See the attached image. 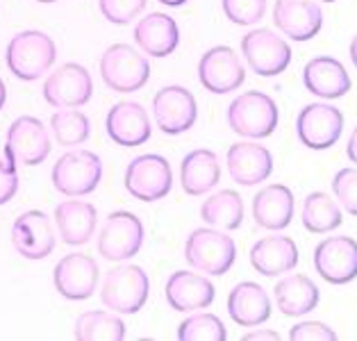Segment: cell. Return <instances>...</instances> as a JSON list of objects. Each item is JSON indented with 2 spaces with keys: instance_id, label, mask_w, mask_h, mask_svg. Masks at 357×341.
<instances>
[{
  "instance_id": "obj_19",
  "label": "cell",
  "mask_w": 357,
  "mask_h": 341,
  "mask_svg": "<svg viewBox=\"0 0 357 341\" xmlns=\"http://www.w3.org/2000/svg\"><path fill=\"white\" fill-rule=\"evenodd\" d=\"M273 25L291 41H310L324 28V10L317 0H275Z\"/></svg>"
},
{
  "instance_id": "obj_30",
  "label": "cell",
  "mask_w": 357,
  "mask_h": 341,
  "mask_svg": "<svg viewBox=\"0 0 357 341\" xmlns=\"http://www.w3.org/2000/svg\"><path fill=\"white\" fill-rule=\"evenodd\" d=\"M200 218L216 230L232 232L243 223V200L234 189H221L203 200Z\"/></svg>"
},
{
  "instance_id": "obj_45",
  "label": "cell",
  "mask_w": 357,
  "mask_h": 341,
  "mask_svg": "<svg viewBox=\"0 0 357 341\" xmlns=\"http://www.w3.org/2000/svg\"><path fill=\"white\" fill-rule=\"evenodd\" d=\"M34 3H43V5H48V3H57V0H34Z\"/></svg>"
},
{
  "instance_id": "obj_11",
  "label": "cell",
  "mask_w": 357,
  "mask_h": 341,
  "mask_svg": "<svg viewBox=\"0 0 357 341\" xmlns=\"http://www.w3.org/2000/svg\"><path fill=\"white\" fill-rule=\"evenodd\" d=\"M241 55L248 66L262 77H275L291 64V46L273 30L257 28L241 39Z\"/></svg>"
},
{
  "instance_id": "obj_12",
  "label": "cell",
  "mask_w": 357,
  "mask_h": 341,
  "mask_svg": "<svg viewBox=\"0 0 357 341\" xmlns=\"http://www.w3.org/2000/svg\"><path fill=\"white\" fill-rule=\"evenodd\" d=\"M153 119L164 135H185L194 128L198 119V103L187 86L169 84L155 93Z\"/></svg>"
},
{
  "instance_id": "obj_8",
  "label": "cell",
  "mask_w": 357,
  "mask_h": 341,
  "mask_svg": "<svg viewBox=\"0 0 357 341\" xmlns=\"http://www.w3.org/2000/svg\"><path fill=\"white\" fill-rule=\"evenodd\" d=\"M126 191L142 203H158L173 189V171L167 157L146 153L128 164L123 176Z\"/></svg>"
},
{
  "instance_id": "obj_38",
  "label": "cell",
  "mask_w": 357,
  "mask_h": 341,
  "mask_svg": "<svg viewBox=\"0 0 357 341\" xmlns=\"http://www.w3.org/2000/svg\"><path fill=\"white\" fill-rule=\"evenodd\" d=\"M291 341H337V332L324 321H301L289 330Z\"/></svg>"
},
{
  "instance_id": "obj_44",
  "label": "cell",
  "mask_w": 357,
  "mask_h": 341,
  "mask_svg": "<svg viewBox=\"0 0 357 341\" xmlns=\"http://www.w3.org/2000/svg\"><path fill=\"white\" fill-rule=\"evenodd\" d=\"M158 3L164 7H182L185 3H189V0H158Z\"/></svg>"
},
{
  "instance_id": "obj_20",
  "label": "cell",
  "mask_w": 357,
  "mask_h": 341,
  "mask_svg": "<svg viewBox=\"0 0 357 341\" xmlns=\"http://www.w3.org/2000/svg\"><path fill=\"white\" fill-rule=\"evenodd\" d=\"M216 289L207 275L191 271H173L164 285V298L173 312H198L214 303Z\"/></svg>"
},
{
  "instance_id": "obj_9",
  "label": "cell",
  "mask_w": 357,
  "mask_h": 341,
  "mask_svg": "<svg viewBox=\"0 0 357 341\" xmlns=\"http://www.w3.org/2000/svg\"><path fill=\"white\" fill-rule=\"evenodd\" d=\"M144 246V223L135 212L116 209L107 214L98 232V252L107 262H128Z\"/></svg>"
},
{
  "instance_id": "obj_34",
  "label": "cell",
  "mask_w": 357,
  "mask_h": 341,
  "mask_svg": "<svg viewBox=\"0 0 357 341\" xmlns=\"http://www.w3.org/2000/svg\"><path fill=\"white\" fill-rule=\"evenodd\" d=\"M180 341H225L228 330L225 323L212 312H194L178 326Z\"/></svg>"
},
{
  "instance_id": "obj_41",
  "label": "cell",
  "mask_w": 357,
  "mask_h": 341,
  "mask_svg": "<svg viewBox=\"0 0 357 341\" xmlns=\"http://www.w3.org/2000/svg\"><path fill=\"white\" fill-rule=\"evenodd\" d=\"M346 155L357 166V128L351 132V139H348V146H346Z\"/></svg>"
},
{
  "instance_id": "obj_2",
  "label": "cell",
  "mask_w": 357,
  "mask_h": 341,
  "mask_svg": "<svg viewBox=\"0 0 357 341\" xmlns=\"http://www.w3.org/2000/svg\"><path fill=\"white\" fill-rule=\"evenodd\" d=\"M185 259L205 275H225L237 262V243L216 227H196L185 241Z\"/></svg>"
},
{
  "instance_id": "obj_35",
  "label": "cell",
  "mask_w": 357,
  "mask_h": 341,
  "mask_svg": "<svg viewBox=\"0 0 357 341\" xmlns=\"http://www.w3.org/2000/svg\"><path fill=\"white\" fill-rule=\"evenodd\" d=\"M221 7L234 25H255L266 14V0H221Z\"/></svg>"
},
{
  "instance_id": "obj_18",
  "label": "cell",
  "mask_w": 357,
  "mask_h": 341,
  "mask_svg": "<svg viewBox=\"0 0 357 341\" xmlns=\"http://www.w3.org/2000/svg\"><path fill=\"white\" fill-rule=\"evenodd\" d=\"M105 132L116 146L137 148L144 146L153 135L151 116L142 103L121 100L112 105L105 116Z\"/></svg>"
},
{
  "instance_id": "obj_22",
  "label": "cell",
  "mask_w": 357,
  "mask_h": 341,
  "mask_svg": "<svg viewBox=\"0 0 357 341\" xmlns=\"http://www.w3.org/2000/svg\"><path fill=\"white\" fill-rule=\"evenodd\" d=\"M250 266L264 278L284 275L298 266L301 252L296 241L284 234H271V237H262L252 243L248 252Z\"/></svg>"
},
{
  "instance_id": "obj_23",
  "label": "cell",
  "mask_w": 357,
  "mask_h": 341,
  "mask_svg": "<svg viewBox=\"0 0 357 341\" xmlns=\"http://www.w3.org/2000/svg\"><path fill=\"white\" fill-rule=\"evenodd\" d=\"M53 221L57 234L66 246H84L96 234L98 225V209L89 200H62L55 212Z\"/></svg>"
},
{
  "instance_id": "obj_43",
  "label": "cell",
  "mask_w": 357,
  "mask_h": 341,
  "mask_svg": "<svg viewBox=\"0 0 357 341\" xmlns=\"http://www.w3.org/2000/svg\"><path fill=\"white\" fill-rule=\"evenodd\" d=\"M5 103H7V86L3 82V77H0V112H3Z\"/></svg>"
},
{
  "instance_id": "obj_1",
  "label": "cell",
  "mask_w": 357,
  "mask_h": 341,
  "mask_svg": "<svg viewBox=\"0 0 357 341\" xmlns=\"http://www.w3.org/2000/svg\"><path fill=\"white\" fill-rule=\"evenodd\" d=\"M57 59V46L53 37L41 30H23L14 34L5 48V62L14 77L34 82L53 68Z\"/></svg>"
},
{
  "instance_id": "obj_29",
  "label": "cell",
  "mask_w": 357,
  "mask_h": 341,
  "mask_svg": "<svg viewBox=\"0 0 357 341\" xmlns=\"http://www.w3.org/2000/svg\"><path fill=\"white\" fill-rule=\"evenodd\" d=\"M273 298L284 317H305L312 310H317L321 291L314 280H310L307 275L289 273L278 280V285L273 287Z\"/></svg>"
},
{
  "instance_id": "obj_10",
  "label": "cell",
  "mask_w": 357,
  "mask_h": 341,
  "mask_svg": "<svg viewBox=\"0 0 357 341\" xmlns=\"http://www.w3.org/2000/svg\"><path fill=\"white\" fill-rule=\"evenodd\" d=\"M43 100L55 109L84 107L93 96L91 73L82 64L66 62L43 80Z\"/></svg>"
},
{
  "instance_id": "obj_6",
  "label": "cell",
  "mask_w": 357,
  "mask_h": 341,
  "mask_svg": "<svg viewBox=\"0 0 357 341\" xmlns=\"http://www.w3.org/2000/svg\"><path fill=\"white\" fill-rule=\"evenodd\" d=\"M151 294V278L137 264H121L107 271L100 285V301L116 314H137Z\"/></svg>"
},
{
  "instance_id": "obj_31",
  "label": "cell",
  "mask_w": 357,
  "mask_h": 341,
  "mask_svg": "<svg viewBox=\"0 0 357 341\" xmlns=\"http://www.w3.org/2000/svg\"><path fill=\"white\" fill-rule=\"evenodd\" d=\"M303 227L312 234H328L344 223L342 207L326 191H312L305 196L301 209Z\"/></svg>"
},
{
  "instance_id": "obj_33",
  "label": "cell",
  "mask_w": 357,
  "mask_h": 341,
  "mask_svg": "<svg viewBox=\"0 0 357 341\" xmlns=\"http://www.w3.org/2000/svg\"><path fill=\"white\" fill-rule=\"evenodd\" d=\"M50 132L64 148H77L91 137L89 116L80 109H57L50 116Z\"/></svg>"
},
{
  "instance_id": "obj_7",
  "label": "cell",
  "mask_w": 357,
  "mask_h": 341,
  "mask_svg": "<svg viewBox=\"0 0 357 341\" xmlns=\"http://www.w3.org/2000/svg\"><path fill=\"white\" fill-rule=\"evenodd\" d=\"M53 151V139L48 128L37 116H19L7 128L5 137V160L19 166H39L48 160Z\"/></svg>"
},
{
  "instance_id": "obj_26",
  "label": "cell",
  "mask_w": 357,
  "mask_h": 341,
  "mask_svg": "<svg viewBox=\"0 0 357 341\" xmlns=\"http://www.w3.org/2000/svg\"><path fill=\"white\" fill-rule=\"evenodd\" d=\"M228 314L241 328H257L271 319V298L262 285L239 282L228 294Z\"/></svg>"
},
{
  "instance_id": "obj_46",
  "label": "cell",
  "mask_w": 357,
  "mask_h": 341,
  "mask_svg": "<svg viewBox=\"0 0 357 341\" xmlns=\"http://www.w3.org/2000/svg\"><path fill=\"white\" fill-rule=\"evenodd\" d=\"M321 3H337V0H321Z\"/></svg>"
},
{
  "instance_id": "obj_25",
  "label": "cell",
  "mask_w": 357,
  "mask_h": 341,
  "mask_svg": "<svg viewBox=\"0 0 357 341\" xmlns=\"http://www.w3.org/2000/svg\"><path fill=\"white\" fill-rule=\"evenodd\" d=\"M303 84L310 93L326 100H337L351 91V75L339 59L330 55H319L310 59L303 68Z\"/></svg>"
},
{
  "instance_id": "obj_4",
  "label": "cell",
  "mask_w": 357,
  "mask_h": 341,
  "mask_svg": "<svg viewBox=\"0 0 357 341\" xmlns=\"http://www.w3.org/2000/svg\"><path fill=\"white\" fill-rule=\"evenodd\" d=\"M228 126L234 135L246 139H266L275 132L280 109L264 91H246L228 105Z\"/></svg>"
},
{
  "instance_id": "obj_28",
  "label": "cell",
  "mask_w": 357,
  "mask_h": 341,
  "mask_svg": "<svg viewBox=\"0 0 357 341\" xmlns=\"http://www.w3.org/2000/svg\"><path fill=\"white\" fill-rule=\"evenodd\" d=\"M221 180L219 157L210 148H196L182 157L180 164V185L189 196H203L212 191Z\"/></svg>"
},
{
  "instance_id": "obj_42",
  "label": "cell",
  "mask_w": 357,
  "mask_h": 341,
  "mask_svg": "<svg viewBox=\"0 0 357 341\" xmlns=\"http://www.w3.org/2000/svg\"><path fill=\"white\" fill-rule=\"evenodd\" d=\"M348 52H351V62H353V66L357 68V34L351 39V48H348Z\"/></svg>"
},
{
  "instance_id": "obj_27",
  "label": "cell",
  "mask_w": 357,
  "mask_h": 341,
  "mask_svg": "<svg viewBox=\"0 0 357 341\" xmlns=\"http://www.w3.org/2000/svg\"><path fill=\"white\" fill-rule=\"evenodd\" d=\"M294 191L284 185H266L252 198V218L259 227L280 232L294 218Z\"/></svg>"
},
{
  "instance_id": "obj_40",
  "label": "cell",
  "mask_w": 357,
  "mask_h": 341,
  "mask_svg": "<svg viewBox=\"0 0 357 341\" xmlns=\"http://www.w3.org/2000/svg\"><path fill=\"white\" fill-rule=\"evenodd\" d=\"M262 339L278 341L280 335H278L275 330H252V332H246V335H243V341H262Z\"/></svg>"
},
{
  "instance_id": "obj_36",
  "label": "cell",
  "mask_w": 357,
  "mask_h": 341,
  "mask_svg": "<svg viewBox=\"0 0 357 341\" xmlns=\"http://www.w3.org/2000/svg\"><path fill=\"white\" fill-rule=\"evenodd\" d=\"M148 0H98L102 19L114 25H130L146 10Z\"/></svg>"
},
{
  "instance_id": "obj_37",
  "label": "cell",
  "mask_w": 357,
  "mask_h": 341,
  "mask_svg": "<svg viewBox=\"0 0 357 341\" xmlns=\"http://www.w3.org/2000/svg\"><path fill=\"white\" fill-rule=\"evenodd\" d=\"M333 194L339 207L357 216V169H339L333 178Z\"/></svg>"
},
{
  "instance_id": "obj_17",
  "label": "cell",
  "mask_w": 357,
  "mask_h": 341,
  "mask_svg": "<svg viewBox=\"0 0 357 341\" xmlns=\"http://www.w3.org/2000/svg\"><path fill=\"white\" fill-rule=\"evenodd\" d=\"M314 268L330 285H348L357 278V241L346 234L328 237L314 248Z\"/></svg>"
},
{
  "instance_id": "obj_32",
  "label": "cell",
  "mask_w": 357,
  "mask_h": 341,
  "mask_svg": "<svg viewBox=\"0 0 357 341\" xmlns=\"http://www.w3.org/2000/svg\"><path fill=\"white\" fill-rule=\"evenodd\" d=\"M126 323L112 310H89L75 319L73 337L77 341H123Z\"/></svg>"
},
{
  "instance_id": "obj_24",
  "label": "cell",
  "mask_w": 357,
  "mask_h": 341,
  "mask_svg": "<svg viewBox=\"0 0 357 341\" xmlns=\"http://www.w3.org/2000/svg\"><path fill=\"white\" fill-rule=\"evenodd\" d=\"M132 37L144 55L162 59L176 52L180 43V28L173 16L164 12H151L137 21Z\"/></svg>"
},
{
  "instance_id": "obj_14",
  "label": "cell",
  "mask_w": 357,
  "mask_h": 341,
  "mask_svg": "<svg viewBox=\"0 0 357 341\" xmlns=\"http://www.w3.org/2000/svg\"><path fill=\"white\" fill-rule=\"evenodd\" d=\"M100 282L98 262L84 252H68L53 268V285L66 301H86Z\"/></svg>"
},
{
  "instance_id": "obj_21",
  "label": "cell",
  "mask_w": 357,
  "mask_h": 341,
  "mask_svg": "<svg viewBox=\"0 0 357 341\" xmlns=\"http://www.w3.org/2000/svg\"><path fill=\"white\" fill-rule=\"evenodd\" d=\"M230 178L241 187H255L259 182H266L273 173V155L266 146L255 142L232 144L225 155Z\"/></svg>"
},
{
  "instance_id": "obj_3",
  "label": "cell",
  "mask_w": 357,
  "mask_h": 341,
  "mask_svg": "<svg viewBox=\"0 0 357 341\" xmlns=\"http://www.w3.org/2000/svg\"><path fill=\"white\" fill-rule=\"evenodd\" d=\"M100 77L107 89L116 93H135L151 80V62L130 43H112L100 55Z\"/></svg>"
},
{
  "instance_id": "obj_15",
  "label": "cell",
  "mask_w": 357,
  "mask_h": 341,
  "mask_svg": "<svg viewBox=\"0 0 357 341\" xmlns=\"http://www.w3.org/2000/svg\"><path fill=\"white\" fill-rule=\"evenodd\" d=\"M55 227L50 216L41 209H28L14 218L12 246L25 259H46L55 250Z\"/></svg>"
},
{
  "instance_id": "obj_13",
  "label": "cell",
  "mask_w": 357,
  "mask_h": 341,
  "mask_svg": "<svg viewBox=\"0 0 357 341\" xmlns=\"http://www.w3.org/2000/svg\"><path fill=\"white\" fill-rule=\"evenodd\" d=\"M344 132V114L335 105L310 103L296 119V135L310 151H328Z\"/></svg>"
},
{
  "instance_id": "obj_39",
  "label": "cell",
  "mask_w": 357,
  "mask_h": 341,
  "mask_svg": "<svg viewBox=\"0 0 357 341\" xmlns=\"http://www.w3.org/2000/svg\"><path fill=\"white\" fill-rule=\"evenodd\" d=\"M19 171L7 160H0V207L7 205L19 194Z\"/></svg>"
},
{
  "instance_id": "obj_16",
  "label": "cell",
  "mask_w": 357,
  "mask_h": 341,
  "mask_svg": "<svg viewBox=\"0 0 357 341\" xmlns=\"http://www.w3.org/2000/svg\"><path fill=\"white\" fill-rule=\"evenodd\" d=\"M198 80L210 93H230L237 91L246 80L239 55L230 46H214L200 57L198 62Z\"/></svg>"
},
{
  "instance_id": "obj_5",
  "label": "cell",
  "mask_w": 357,
  "mask_h": 341,
  "mask_svg": "<svg viewBox=\"0 0 357 341\" xmlns=\"http://www.w3.org/2000/svg\"><path fill=\"white\" fill-rule=\"evenodd\" d=\"M50 180L62 196H89L102 180V160L86 148H71L55 162Z\"/></svg>"
}]
</instances>
